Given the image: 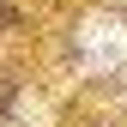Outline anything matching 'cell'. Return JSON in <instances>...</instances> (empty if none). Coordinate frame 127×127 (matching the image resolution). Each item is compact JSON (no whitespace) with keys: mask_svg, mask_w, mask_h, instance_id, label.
Here are the masks:
<instances>
[{"mask_svg":"<svg viewBox=\"0 0 127 127\" xmlns=\"http://www.w3.org/2000/svg\"><path fill=\"white\" fill-rule=\"evenodd\" d=\"M79 55H85L91 73L121 67V61H127V24H121V18H85V30H79Z\"/></svg>","mask_w":127,"mask_h":127,"instance_id":"obj_1","label":"cell"}]
</instances>
